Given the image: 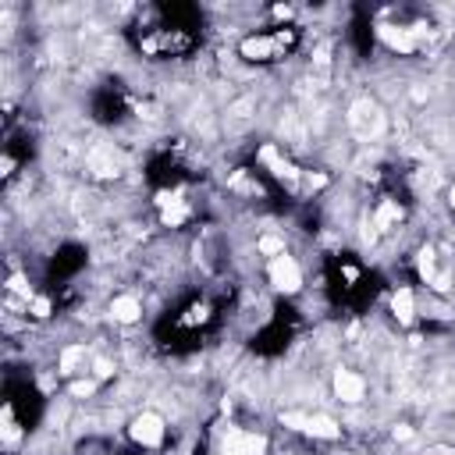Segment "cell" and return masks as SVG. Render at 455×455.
<instances>
[{"mask_svg": "<svg viewBox=\"0 0 455 455\" xmlns=\"http://www.w3.org/2000/svg\"><path fill=\"white\" fill-rule=\"evenodd\" d=\"M306 434H313V438H338V423L335 420H327V417H302V427Z\"/></svg>", "mask_w": 455, "mask_h": 455, "instance_id": "obj_8", "label": "cell"}, {"mask_svg": "<svg viewBox=\"0 0 455 455\" xmlns=\"http://www.w3.org/2000/svg\"><path fill=\"white\" fill-rule=\"evenodd\" d=\"M452 203H455V189H452Z\"/></svg>", "mask_w": 455, "mask_h": 455, "instance_id": "obj_24", "label": "cell"}, {"mask_svg": "<svg viewBox=\"0 0 455 455\" xmlns=\"http://www.w3.org/2000/svg\"><path fill=\"white\" fill-rule=\"evenodd\" d=\"M391 221H399V206L395 203H384L381 210H377V217H374V228H388Z\"/></svg>", "mask_w": 455, "mask_h": 455, "instance_id": "obj_15", "label": "cell"}, {"mask_svg": "<svg viewBox=\"0 0 455 455\" xmlns=\"http://www.w3.org/2000/svg\"><path fill=\"white\" fill-rule=\"evenodd\" d=\"M89 168L103 178H111V175H121V153H114L111 146H96L89 153Z\"/></svg>", "mask_w": 455, "mask_h": 455, "instance_id": "obj_5", "label": "cell"}, {"mask_svg": "<svg viewBox=\"0 0 455 455\" xmlns=\"http://www.w3.org/2000/svg\"><path fill=\"white\" fill-rule=\"evenodd\" d=\"M391 309H395V317H399L402 324L412 320V309H417V306H412V292H409V288H399L395 299H391Z\"/></svg>", "mask_w": 455, "mask_h": 455, "instance_id": "obj_12", "label": "cell"}, {"mask_svg": "<svg viewBox=\"0 0 455 455\" xmlns=\"http://www.w3.org/2000/svg\"><path fill=\"white\" fill-rule=\"evenodd\" d=\"M260 157H263V164H271V171H274L281 181H296V178H299V175H296V168H292L288 160H281L274 146H263V153H260Z\"/></svg>", "mask_w": 455, "mask_h": 455, "instance_id": "obj_9", "label": "cell"}, {"mask_svg": "<svg viewBox=\"0 0 455 455\" xmlns=\"http://www.w3.org/2000/svg\"><path fill=\"white\" fill-rule=\"evenodd\" d=\"M93 388H96L93 381H75V384H71V395H75V399H82V395H93Z\"/></svg>", "mask_w": 455, "mask_h": 455, "instance_id": "obj_19", "label": "cell"}, {"mask_svg": "<svg viewBox=\"0 0 455 455\" xmlns=\"http://www.w3.org/2000/svg\"><path fill=\"white\" fill-rule=\"evenodd\" d=\"M132 438H135L139 445H160V438H164V423H160V417H153V412L139 417V420L132 423Z\"/></svg>", "mask_w": 455, "mask_h": 455, "instance_id": "obj_4", "label": "cell"}, {"mask_svg": "<svg viewBox=\"0 0 455 455\" xmlns=\"http://www.w3.org/2000/svg\"><path fill=\"white\" fill-rule=\"evenodd\" d=\"M377 36L384 39V43H388L391 50H402V54L417 50V29H395V25H381V29H377Z\"/></svg>", "mask_w": 455, "mask_h": 455, "instance_id": "obj_6", "label": "cell"}, {"mask_svg": "<svg viewBox=\"0 0 455 455\" xmlns=\"http://www.w3.org/2000/svg\"><path fill=\"white\" fill-rule=\"evenodd\" d=\"M4 441H8V445L18 441V427H14V420H11V409H4Z\"/></svg>", "mask_w": 455, "mask_h": 455, "instance_id": "obj_18", "label": "cell"}, {"mask_svg": "<svg viewBox=\"0 0 455 455\" xmlns=\"http://www.w3.org/2000/svg\"><path fill=\"white\" fill-rule=\"evenodd\" d=\"M395 438H399V441H409L412 430H409V427H395Z\"/></svg>", "mask_w": 455, "mask_h": 455, "instance_id": "obj_22", "label": "cell"}, {"mask_svg": "<svg viewBox=\"0 0 455 455\" xmlns=\"http://www.w3.org/2000/svg\"><path fill=\"white\" fill-rule=\"evenodd\" d=\"M111 313H114V320H121V324H132V320L139 317V302H135L132 296H121V299H114Z\"/></svg>", "mask_w": 455, "mask_h": 455, "instance_id": "obj_11", "label": "cell"}, {"mask_svg": "<svg viewBox=\"0 0 455 455\" xmlns=\"http://www.w3.org/2000/svg\"><path fill=\"white\" fill-rule=\"evenodd\" d=\"M11 292H18V296H29V285H25V278H22V274H14V278H11Z\"/></svg>", "mask_w": 455, "mask_h": 455, "instance_id": "obj_21", "label": "cell"}, {"mask_svg": "<svg viewBox=\"0 0 455 455\" xmlns=\"http://www.w3.org/2000/svg\"><path fill=\"white\" fill-rule=\"evenodd\" d=\"M271 281H274V288H281V292H299L302 288V274H299V267H296V260L292 256H274L271 260Z\"/></svg>", "mask_w": 455, "mask_h": 455, "instance_id": "obj_2", "label": "cell"}, {"mask_svg": "<svg viewBox=\"0 0 455 455\" xmlns=\"http://www.w3.org/2000/svg\"><path fill=\"white\" fill-rule=\"evenodd\" d=\"M335 391H338V399H342V402H359V399H363V391H366V384H363V377H356V374H348V370H342V374L335 377Z\"/></svg>", "mask_w": 455, "mask_h": 455, "instance_id": "obj_7", "label": "cell"}, {"mask_svg": "<svg viewBox=\"0 0 455 455\" xmlns=\"http://www.w3.org/2000/svg\"><path fill=\"white\" fill-rule=\"evenodd\" d=\"M427 455H455V452H452V448H430Z\"/></svg>", "mask_w": 455, "mask_h": 455, "instance_id": "obj_23", "label": "cell"}, {"mask_svg": "<svg viewBox=\"0 0 455 455\" xmlns=\"http://www.w3.org/2000/svg\"><path fill=\"white\" fill-rule=\"evenodd\" d=\"M267 441L260 434H245V430H228V441L221 455H263Z\"/></svg>", "mask_w": 455, "mask_h": 455, "instance_id": "obj_3", "label": "cell"}, {"mask_svg": "<svg viewBox=\"0 0 455 455\" xmlns=\"http://www.w3.org/2000/svg\"><path fill=\"white\" fill-rule=\"evenodd\" d=\"M82 359H86V348H82V345L68 348V353L60 356V374H71V370H75V366H78Z\"/></svg>", "mask_w": 455, "mask_h": 455, "instance_id": "obj_14", "label": "cell"}, {"mask_svg": "<svg viewBox=\"0 0 455 455\" xmlns=\"http://www.w3.org/2000/svg\"><path fill=\"white\" fill-rule=\"evenodd\" d=\"M274 39H245L242 43V57H249V60H263V57H271L274 54Z\"/></svg>", "mask_w": 455, "mask_h": 455, "instance_id": "obj_10", "label": "cell"}, {"mask_svg": "<svg viewBox=\"0 0 455 455\" xmlns=\"http://www.w3.org/2000/svg\"><path fill=\"white\" fill-rule=\"evenodd\" d=\"M185 217H189V210H185L181 196H178L175 203H164V224H181Z\"/></svg>", "mask_w": 455, "mask_h": 455, "instance_id": "obj_13", "label": "cell"}, {"mask_svg": "<svg viewBox=\"0 0 455 455\" xmlns=\"http://www.w3.org/2000/svg\"><path fill=\"white\" fill-rule=\"evenodd\" d=\"M417 267H420V274H423V278H427V285H430V281H434V249H420Z\"/></svg>", "mask_w": 455, "mask_h": 455, "instance_id": "obj_16", "label": "cell"}, {"mask_svg": "<svg viewBox=\"0 0 455 455\" xmlns=\"http://www.w3.org/2000/svg\"><path fill=\"white\" fill-rule=\"evenodd\" d=\"M348 125H353V132L359 139H374L384 129V114L377 111V103L359 100V103H353V111H348Z\"/></svg>", "mask_w": 455, "mask_h": 455, "instance_id": "obj_1", "label": "cell"}, {"mask_svg": "<svg viewBox=\"0 0 455 455\" xmlns=\"http://www.w3.org/2000/svg\"><path fill=\"white\" fill-rule=\"evenodd\" d=\"M452 206H455V203H452Z\"/></svg>", "mask_w": 455, "mask_h": 455, "instance_id": "obj_25", "label": "cell"}, {"mask_svg": "<svg viewBox=\"0 0 455 455\" xmlns=\"http://www.w3.org/2000/svg\"><path fill=\"white\" fill-rule=\"evenodd\" d=\"M32 317H50V302L47 299H32Z\"/></svg>", "mask_w": 455, "mask_h": 455, "instance_id": "obj_20", "label": "cell"}, {"mask_svg": "<svg viewBox=\"0 0 455 455\" xmlns=\"http://www.w3.org/2000/svg\"><path fill=\"white\" fill-rule=\"evenodd\" d=\"M260 253H271V256H281L285 253V242L278 235H263L260 238Z\"/></svg>", "mask_w": 455, "mask_h": 455, "instance_id": "obj_17", "label": "cell"}]
</instances>
